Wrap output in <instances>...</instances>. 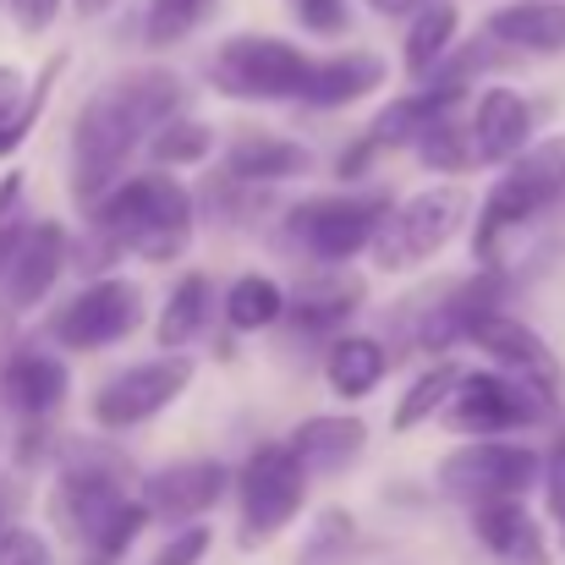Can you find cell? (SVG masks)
Here are the masks:
<instances>
[{"mask_svg":"<svg viewBox=\"0 0 565 565\" xmlns=\"http://www.w3.org/2000/svg\"><path fill=\"white\" fill-rule=\"evenodd\" d=\"M110 6H116V0H72V11H77V17H88V22H94L99 11H110Z\"/></svg>","mask_w":565,"mask_h":565,"instance_id":"cell-47","label":"cell"},{"mask_svg":"<svg viewBox=\"0 0 565 565\" xmlns=\"http://www.w3.org/2000/svg\"><path fill=\"white\" fill-rule=\"evenodd\" d=\"M308 171H313V154L302 143H291V138H275V132H242L225 149V177L231 182H247V188L297 182Z\"/></svg>","mask_w":565,"mask_h":565,"instance_id":"cell-22","label":"cell"},{"mask_svg":"<svg viewBox=\"0 0 565 565\" xmlns=\"http://www.w3.org/2000/svg\"><path fill=\"white\" fill-rule=\"evenodd\" d=\"M384 83V61L374 50H347V55H330V61H313V77L302 88L297 105L308 110H341V105H358L363 94H374Z\"/></svg>","mask_w":565,"mask_h":565,"instance_id":"cell-23","label":"cell"},{"mask_svg":"<svg viewBox=\"0 0 565 565\" xmlns=\"http://www.w3.org/2000/svg\"><path fill=\"white\" fill-rule=\"evenodd\" d=\"M132 472L127 456L116 450H94V445H72V456L61 461V478L50 489V522L61 527V539L88 544L132 494H127Z\"/></svg>","mask_w":565,"mask_h":565,"instance_id":"cell-4","label":"cell"},{"mask_svg":"<svg viewBox=\"0 0 565 565\" xmlns=\"http://www.w3.org/2000/svg\"><path fill=\"white\" fill-rule=\"evenodd\" d=\"M483 33L516 55H561L565 50V0H511L489 11Z\"/></svg>","mask_w":565,"mask_h":565,"instance_id":"cell-21","label":"cell"},{"mask_svg":"<svg viewBox=\"0 0 565 565\" xmlns=\"http://www.w3.org/2000/svg\"><path fill=\"white\" fill-rule=\"evenodd\" d=\"M291 450L302 456L308 472H347L369 450V428L358 417H308V423H297Z\"/></svg>","mask_w":565,"mask_h":565,"instance_id":"cell-24","label":"cell"},{"mask_svg":"<svg viewBox=\"0 0 565 565\" xmlns=\"http://www.w3.org/2000/svg\"><path fill=\"white\" fill-rule=\"evenodd\" d=\"M384 214H390V198H379V192H369V198H308L286 214L280 236L319 264H347L363 247H374Z\"/></svg>","mask_w":565,"mask_h":565,"instance_id":"cell-9","label":"cell"},{"mask_svg":"<svg viewBox=\"0 0 565 565\" xmlns=\"http://www.w3.org/2000/svg\"><path fill=\"white\" fill-rule=\"evenodd\" d=\"M149 516H154V511L143 505V494H132V500H127V505H121V511H116L88 544H83V555H88L83 565H116L127 550H132V539L149 527Z\"/></svg>","mask_w":565,"mask_h":565,"instance_id":"cell-33","label":"cell"},{"mask_svg":"<svg viewBox=\"0 0 565 565\" xmlns=\"http://www.w3.org/2000/svg\"><path fill=\"white\" fill-rule=\"evenodd\" d=\"M88 214H94L99 247L138 253L149 264H171L188 247L192 220H198V198L166 166H154V171H138V177L116 182Z\"/></svg>","mask_w":565,"mask_h":565,"instance_id":"cell-2","label":"cell"},{"mask_svg":"<svg viewBox=\"0 0 565 565\" xmlns=\"http://www.w3.org/2000/svg\"><path fill=\"white\" fill-rule=\"evenodd\" d=\"M472 347H478L494 369L539 384L550 401L565 395V363L555 358V347H550L533 324H522V319H511V313H489V319L472 330Z\"/></svg>","mask_w":565,"mask_h":565,"instance_id":"cell-13","label":"cell"},{"mask_svg":"<svg viewBox=\"0 0 565 565\" xmlns=\"http://www.w3.org/2000/svg\"><path fill=\"white\" fill-rule=\"evenodd\" d=\"M561 401H550L539 384L505 374V369H478V374L461 379V390L450 395L445 406V428L450 434H467V439H489V434H511V428H527L539 417H550Z\"/></svg>","mask_w":565,"mask_h":565,"instance_id":"cell-10","label":"cell"},{"mask_svg":"<svg viewBox=\"0 0 565 565\" xmlns=\"http://www.w3.org/2000/svg\"><path fill=\"white\" fill-rule=\"evenodd\" d=\"M500 297H505V275L483 264V275H478V280L456 286V291L428 313V324H423V347L450 352L456 341H472V330H478L489 313H500Z\"/></svg>","mask_w":565,"mask_h":565,"instance_id":"cell-20","label":"cell"},{"mask_svg":"<svg viewBox=\"0 0 565 565\" xmlns=\"http://www.w3.org/2000/svg\"><path fill=\"white\" fill-rule=\"evenodd\" d=\"M17 198H22V171H11V177H0V220L17 209Z\"/></svg>","mask_w":565,"mask_h":565,"instance_id":"cell-45","label":"cell"},{"mask_svg":"<svg viewBox=\"0 0 565 565\" xmlns=\"http://www.w3.org/2000/svg\"><path fill=\"white\" fill-rule=\"evenodd\" d=\"M417 154H423V166L428 171H439V177H450V171H472L478 166V143H472V121H456V110L450 116H439L417 143H412Z\"/></svg>","mask_w":565,"mask_h":565,"instance_id":"cell-31","label":"cell"},{"mask_svg":"<svg viewBox=\"0 0 565 565\" xmlns=\"http://www.w3.org/2000/svg\"><path fill=\"white\" fill-rule=\"evenodd\" d=\"M428 0H369V11H379V17H417Z\"/></svg>","mask_w":565,"mask_h":565,"instance_id":"cell-44","label":"cell"},{"mask_svg":"<svg viewBox=\"0 0 565 565\" xmlns=\"http://www.w3.org/2000/svg\"><path fill=\"white\" fill-rule=\"evenodd\" d=\"M231 489V472L220 461H177V467H160L143 478V505L160 516V522H198L203 511L220 505V494Z\"/></svg>","mask_w":565,"mask_h":565,"instance_id":"cell-15","label":"cell"},{"mask_svg":"<svg viewBox=\"0 0 565 565\" xmlns=\"http://www.w3.org/2000/svg\"><path fill=\"white\" fill-rule=\"evenodd\" d=\"M286 313V291L269 275H236L225 286V324L231 330H269Z\"/></svg>","mask_w":565,"mask_h":565,"instance_id":"cell-28","label":"cell"},{"mask_svg":"<svg viewBox=\"0 0 565 565\" xmlns=\"http://www.w3.org/2000/svg\"><path fill=\"white\" fill-rule=\"evenodd\" d=\"M209 154H214V127L198 121V116H182V110H177L166 127H154V138H149V160L166 166V171L198 166V160H209Z\"/></svg>","mask_w":565,"mask_h":565,"instance_id":"cell-30","label":"cell"},{"mask_svg":"<svg viewBox=\"0 0 565 565\" xmlns=\"http://www.w3.org/2000/svg\"><path fill=\"white\" fill-rule=\"evenodd\" d=\"M461 88H467V83H439V77H428L417 94L390 99L374 121H369V132H363V138H369L374 149H406V143H417L439 116H450V110L461 105Z\"/></svg>","mask_w":565,"mask_h":565,"instance_id":"cell-19","label":"cell"},{"mask_svg":"<svg viewBox=\"0 0 565 565\" xmlns=\"http://www.w3.org/2000/svg\"><path fill=\"white\" fill-rule=\"evenodd\" d=\"M138 324H143V291L121 275H99L50 319V335L66 352H105V347L127 341Z\"/></svg>","mask_w":565,"mask_h":565,"instance_id":"cell-11","label":"cell"},{"mask_svg":"<svg viewBox=\"0 0 565 565\" xmlns=\"http://www.w3.org/2000/svg\"><path fill=\"white\" fill-rule=\"evenodd\" d=\"M472 533L494 565H555L539 516L522 500H483L472 505Z\"/></svg>","mask_w":565,"mask_h":565,"instance_id":"cell-17","label":"cell"},{"mask_svg":"<svg viewBox=\"0 0 565 565\" xmlns=\"http://www.w3.org/2000/svg\"><path fill=\"white\" fill-rule=\"evenodd\" d=\"M374 143H369V138H358V143H352V149H347V154H341V166H335V171H341V177H347V182H352V177H363V171H369V166H374Z\"/></svg>","mask_w":565,"mask_h":565,"instance_id":"cell-43","label":"cell"},{"mask_svg":"<svg viewBox=\"0 0 565 565\" xmlns=\"http://www.w3.org/2000/svg\"><path fill=\"white\" fill-rule=\"evenodd\" d=\"M352 550H358L352 522H347L341 511H324V516H319V533H313L308 550H302V565H347Z\"/></svg>","mask_w":565,"mask_h":565,"instance_id":"cell-36","label":"cell"},{"mask_svg":"<svg viewBox=\"0 0 565 565\" xmlns=\"http://www.w3.org/2000/svg\"><path fill=\"white\" fill-rule=\"evenodd\" d=\"M209 544H214V539H209L203 522H182V533H177V539H171L149 565H198L203 555H209Z\"/></svg>","mask_w":565,"mask_h":565,"instance_id":"cell-38","label":"cell"},{"mask_svg":"<svg viewBox=\"0 0 565 565\" xmlns=\"http://www.w3.org/2000/svg\"><path fill=\"white\" fill-rule=\"evenodd\" d=\"M384 369H390V358H384V347H379L374 335H341V341L324 352V379H330V390H335L341 401L374 395Z\"/></svg>","mask_w":565,"mask_h":565,"instance_id":"cell-26","label":"cell"},{"mask_svg":"<svg viewBox=\"0 0 565 565\" xmlns=\"http://www.w3.org/2000/svg\"><path fill=\"white\" fill-rule=\"evenodd\" d=\"M358 302H363V286H347V280H341V286H313V291L291 308V324H297L302 335H313V330L330 335L335 324H347V319L358 313Z\"/></svg>","mask_w":565,"mask_h":565,"instance_id":"cell-32","label":"cell"},{"mask_svg":"<svg viewBox=\"0 0 565 565\" xmlns=\"http://www.w3.org/2000/svg\"><path fill=\"white\" fill-rule=\"evenodd\" d=\"M308 500V467L291 450V439L280 445H258L242 472H236V505H242V544H269L275 533H286L297 522Z\"/></svg>","mask_w":565,"mask_h":565,"instance_id":"cell-7","label":"cell"},{"mask_svg":"<svg viewBox=\"0 0 565 565\" xmlns=\"http://www.w3.org/2000/svg\"><path fill=\"white\" fill-rule=\"evenodd\" d=\"M533 483H544V456L527 445H511L505 434L489 439H467L461 450H450L439 461V489L461 505H483V500H522Z\"/></svg>","mask_w":565,"mask_h":565,"instance_id":"cell-8","label":"cell"},{"mask_svg":"<svg viewBox=\"0 0 565 565\" xmlns=\"http://www.w3.org/2000/svg\"><path fill=\"white\" fill-rule=\"evenodd\" d=\"M66 269V231L55 220H39V225H22L6 269H0V313H28L44 302V291H55Z\"/></svg>","mask_w":565,"mask_h":565,"instance_id":"cell-14","label":"cell"},{"mask_svg":"<svg viewBox=\"0 0 565 565\" xmlns=\"http://www.w3.org/2000/svg\"><path fill=\"white\" fill-rule=\"evenodd\" d=\"M55 11H61V0H11V17L22 33H44L55 22Z\"/></svg>","mask_w":565,"mask_h":565,"instance_id":"cell-41","label":"cell"},{"mask_svg":"<svg viewBox=\"0 0 565 565\" xmlns=\"http://www.w3.org/2000/svg\"><path fill=\"white\" fill-rule=\"evenodd\" d=\"M467 121H472V143H478V166H511L533 143V99L505 83L483 88Z\"/></svg>","mask_w":565,"mask_h":565,"instance_id":"cell-16","label":"cell"},{"mask_svg":"<svg viewBox=\"0 0 565 565\" xmlns=\"http://www.w3.org/2000/svg\"><path fill=\"white\" fill-rule=\"evenodd\" d=\"M22 99H28L22 72H17V66H0V121H11V116L22 110Z\"/></svg>","mask_w":565,"mask_h":565,"instance_id":"cell-42","label":"cell"},{"mask_svg":"<svg viewBox=\"0 0 565 565\" xmlns=\"http://www.w3.org/2000/svg\"><path fill=\"white\" fill-rule=\"evenodd\" d=\"M561 198H565V132L561 138H544L539 149H522V154L500 171V182L489 188L483 209H478V231H472L478 264H494L500 236L516 231V225H527L533 214H544V209L561 203Z\"/></svg>","mask_w":565,"mask_h":565,"instance_id":"cell-3","label":"cell"},{"mask_svg":"<svg viewBox=\"0 0 565 565\" xmlns=\"http://www.w3.org/2000/svg\"><path fill=\"white\" fill-rule=\"evenodd\" d=\"M66 72V50L61 55H50L44 66H39V83L28 88V99H22V110L11 116V121H0V160L6 154H17L22 143H28V132L39 127V116H44V99H50V88H55V77Z\"/></svg>","mask_w":565,"mask_h":565,"instance_id":"cell-34","label":"cell"},{"mask_svg":"<svg viewBox=\"0 0 565 565\" xmlns=\"http://www.w3.org/2000/svg\"><path fill=\"white\" fill-rule=\"evenodd\" d=\"M456 33H461V11H456V0H428L417 17H406V44H401L406 72H412V77H428V72L450 55Z\"/></svg>","mask_w":565,"mask_h":565,"instance_id":"cell-25","label":"cell"},{"mask_svg":"<svg viewBox=\"0 0 565 565\" xmlns=\"http://www.w3.org/2000/svg\"><path fill=\"white\" fill-rule=\"evenodd\" d=\"M209 302H214L209 275H188V280L171 291V302H166V313H160V324H154V341H160L166 352H177V347L198 341L203 324H209Z\"/></svg>","mask_w":565,"mask_h":565,"instance_id":"cell-27","label":"cell"},{"mask_svg":"<svg viewBox=\"0 0 565 565\" xmlns=\"http://www.w3.org/2000/svg\"><path fill=\"white\" fill-rule=\"evenodd\" d=\"M461 379H467V369H456V363H434L428 374L412 379V390L395 401V434H406V428L428 423L434 412H445L450 395L461 390Z\"/></svg>","mask_w":565,"mask_h":565,"instance_id":"cell-29","label":"cell"},{"mask_svg":"<svg viewBox=\"0 0 565 565\" xmlns=\"http://www.w3.org/2000/svg\"><path fill=\"white\" fill-rule=\"evenodd\" d=\"M177 110H182V77L166 66L127 72V77L94 88L72 121V192H77V203L94 209L121 182L138 143L154 138V127H166Z\"/></svg>","mask_w":565,"mask_h":565,"instance_id":"cell-1","label":"cell"},{"mask_svg":"<svg viewBox=\"0 0 565 565\" xmlns=\"http://www.w3.org/2000/svg\"><path fill=\"white\" fill-rule=\"evenodd\" d=\"M297 6V17H302V28H313V33H324V39H335V33H347V22H352V11H347V0H291Z\"/></svg>","mask_w":565,"mask_h":565,"instance_id":"cell-40","label":"cell"},{"mask_svg":"<svg viewBox=\"0 0 565 565\" xmlns=\"http://www.w3.org/2000/svg\"><path fill=\"white\" fill-rule=\"evenodd\" d=\"M0 565H50V544L22 527V522H6L0 527Z\"/></svg>","mask_w":565,"mask_h":565,"instance_id":"cell-37","label":"cell"},{"mask_svg":"<svg viewBox=\"0 0 565 565\" xmlns=\"http://www.w3.org/2000/svg\"><path fill=\"white\" fill-rule=\"evenodd\" d=\"M17 236H22V225H6V220H0V269H6V258H11Z\"/></svg>","mask_w":565,"mask_h":565,"instance_id":"cell-46","label":"cell"},{"mask_svg":"<svg viewBox=\"0 0 565 565\" xmlns=\"http://www.w3.org/2000/svg\"><path fill=\"white\" fill-rule=\"evenodd\" d=\"M209 6H214V0H149V11H143V39H149V44H177V39H188L192 28L209 17Z\"/></svg>","mask_w":565,"mask_h":565,"instance_id":"cell-35","label":"cell"},{"mask_svg":"<svg viewBox=\"0 0 565 565\" xmlns=\"http://www.w3.org/2000/svg\"><path fill=\"white\" fill-rule=\"evenodd\" d=\"M308 77H313V55L269 33H236L209 61V83L231 99H302Z\"/></svg>","mask_w":565,"mask_h":565,"instance_id":"cell-6","label":"cell"},{"mask_svg":"<svg viewBox=\"0 0 565 565\" xmlns=\"http://www.w3.org/2000/svg\"><path fill=\"white\" fill-rule=\"evenodd\" d=\"M544 505H550V516L561 522L565 533V428L555 434V445L544 450Z\"/></svg>","mask_w":565,"mask_h":565,"instance_id":"cell-39","label":"cell"},{"mask_svg":"<svg viewBox=\"0 0 565 565\" xmlns=\"http://www.w3.org/2000/svg\"><path fill=\"white\" fill-rule=\"evenodd\" d=\"M188 384H192V363L171 352V358L132 363V369L110 374L99 390H94L88 412H94V423H99V428H138V423L160 417V412H166Z\"/></svg>","mask_w":565,"mask_h":565,"instance_id":"cell-12","label":"cell"},{"mask_svg":"<svg viewBox=\"0 0 565 565\" xmlns=\"http://www.w3.org/2000/svg\"><path fill=\"white\" fill-rule=\"evenodd\" d=\"M467 214H472V198L461 188H428L412 192L406 203H390L374 236V264L384 275L423 269L428 258H439L450 247V236L467 225Z\"/></svg>","mask_w":565,"mask_h":565,"instance_id":"cell-5","label":"cell"},{"mask_svg":"<svg viewBox=\"0 0 565 565\" xmlns=\"http://www.w3.org/2000/svg\"><path fill=\"white\" fill-rule=\"evenodd\" d=\"M66 390H72L66 384V363L50 358V352H33V347L6 358V369H0V401L22 423H44L50 412H61Z\"/></svg>","mask_w":565,"mask_h":565,"instance_id":"cell-18","label":"cell"},{"mask_svg":"<svg viewBox=\"0 0 565 565\" xmlns=\"http://www.w3.org/2000/svg\"><path fill=\"white\" fill-rule=\"evenodd\" d=\"M6 522H11V489L0 483V527H6Z\"/></svg>","mask_w":565,"mask_h":565,"instance_id":"cell-48","label":"cell"}]
</instances>
